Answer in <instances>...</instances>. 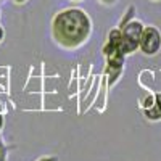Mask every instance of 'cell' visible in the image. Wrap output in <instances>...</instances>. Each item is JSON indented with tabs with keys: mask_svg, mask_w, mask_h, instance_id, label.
<instances>
[{
	"mask_svg": "<svg viewBox=\"0 0 161 161\" xmlns=\"http://www.w3.org/2000/svg\"><path fill=\"white\" fill-rule=\"evenodd\" d=\"M150 2H159V0H150Z\"/></svg>",
	"mask_w": 161,
	"mask_h": 161,
	"instance_id": "cell-12",
	"label": "cell"
},
{
	"mask_svg": "<svg viewBox=\"0 0 161 161\" xmlns=\"http://www.w3.org/2000/svg\"><path fill=\"white\" fill-rule=\"evenodd\" d=\"M15 3H18V5H21V3H24V2H28V0H13Z\"/></svg>",
	"mask_w": 161,
	"mask_h": 161,
	"instance_id": "cell-10",
	"label": "cell"
},
{
	"mask_svg": "<svg viewBox=\"0 0 161 161\" xmlns=\"http://www.w3.org/2000/svg\"><path fill=\"white\" fill-rule=\"evenodd\" d=\"M3 37H5V29L2 28V26H0V44L3 42Z\"/></svg>",
	"mask_w": 161,
	"mask_h": 161,
	"instance_id": "cell-9",
	"label": "cell"
},
{
	"mask_svg": "<svg viewBox=\"0 0 161 161\" xmlns=\"http://www.w3.org/2000/svg\"><path fill=\"white\" fill-rule=\"evenodd\" d=\"M98 2L103 3V5H106V7H111V5L118 3V0H98Z\"/></svg>",
	"mask_w": 161,
	"mask_h": 161,
	"instance_id": "cell-7",
	"label": "cell"
},
{
	"mask_svg": "<svg viewBox=\"0 0 161 161\" xmlns=\"http://www.w3.org/2000/svg\"><path fill=\"white\" fill-rule=\"evenodd\" d=\"M74 2H80V0H74Z\"/></svg>",
	"mask_w": 161,
	"mask_h": 161,
	"instance_id": "cell-13",
	"label": "cell"
},
{
	"mask_svg": "<svg viewBox=\"0 0 161 161\" xmlns=\"http://www.w3.org/2000/svg\"><path fill=\"white\" fill-rule=\"evenodd\" d=\"M134 13H136V7H134V5H130V7L127 8V13H126V15L123 16V19H121V23H119V28H123V26H124L126 23H129V21L132 19Z\"/></svg>",
	"mask_w": 161,
	"mask_h": 161,
	"instance_id": "cell-5",
	"label": "cell"
},
{
	"mask_svg": "<svg viewBox=\"0 0 161 161\" xmlns=\"http://www.w3.org/2000/svg\"><path fill=\"white\" fill-rule=\"evenodd\" d=\"M143 23L139 19H130L129 23H126L121 29V44H119V50L124 55H130V53L139 50V44H140V36L143 31Z\"/></svg>",
	"mask_w": 161,
	"mask_h": 161,
	"instance_id": "cell-2",
	"label": "cell"
},
{
	"mask_svg": "<svg viewBox=\"0 0 161 161\" xmlns=\"http://www.w3.org/2000/svg\"><path fill=\"white\" fill-rule=\"evenodd\" d=\"M39 161H57L55 156H45V158H40Z\"/></svg>",
	"mask_w": 161,
	"mask_h": 161,
	"instance_id": "cell-8",
	"label": "cell"
},
{
	"mask_svg": "<svg viewBox=\"0 0 161 161\" xmlns=\"http://www.w3.org/2000/svg\"><path fill=\"white\" fill-rule=\"evenodd\" d=\"M145 114L148 119H161V103L159 102L153 103L150 108L145 110Z\"/></svg>",
	"mask_w": 161,
	"mask_h": 161,
	"instance_id": "cell-4",
	"label": "cell"
},
{
	"mask_svg": "<svg viewBox=\"0 0 161 161\" xmlns=\"http://www.w3.org/2000/svg\"><path fill=\"white\" fill-rule=\"evenodd\" d=\"M0 161H7V147L2 137H0Z\"/></svg>",
	"mask_w": 161,
	"mask_h": 161,
	"instance_id": "cell-6",
	"label": "cell"
},
{
	"mask_svg": "<svg viewBox=\"0 0 161 161\" xmlns=\"http://www.w3.org/2000/svg\"><path fill=\"white\" fill-rule=\"evenodd\" d=\"M139 48L147 57H153L156 53H159V50H161V31L156 26H145L143 28Z\"/></svg>",
	"mask_w": 161,
	"mask_h": 161,
	"instance_id": "cell-3",
	"label": "cell"
},
{
	"mask_svg": "<svg viewBox=\"0 0 161 161\" xmlns=\"http://www.w3.org/2000/svg\"><path fill=\"white\" fill-rule=\"evenodd\" d=\"M2 126H3V116L0 114V129H2Z\"/></svg>",
	"mask_w": 161,
	"mask_h": 161,
	"instance_id": "cell-11",
	"label": "cell"
},
{
	"mask_svg": "<svg viewBox=\"0 0 161 161\" xmlns=\"http://www.w3.org/2000/svg\"><path fill=\"white\" fill-rule=\"evenodd\" d=\"M92 19L80 8H66L53 16L52 34L55 42L64 48H77L89 39Z\"/></svg>",
	"mask_w": 161,
	"mask_h": 161,
	"instance_id": "cell-1",
	"label": "cell"
}]
</instances>
